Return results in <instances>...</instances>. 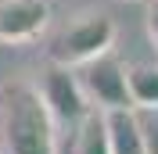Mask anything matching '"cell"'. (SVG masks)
Returning a JSON list of instances; mask_svg holds the SVG:
<instances>
[{
  "label": "cell",
  "mask_w": 158,
  "mask_h": 154,
  "mask_svg": "<svg viewBox=\"0 0 158 154\" xmlns=\"http://www.w3.org/2000/svg\"><path fill=\"white\" fill-rule=\"evenodd\" d=\"M50 22L47 0H0V43H29Z\"/></svg>",
  "instance_id": "5b68a950"
},
{
  "label": "cell",
  "mask_w": 158,
  "mask_h": 154,
  "mask_svg": "<svg viewBox=\"0 0 158 154\" xmlns=\"http://www.w3.org/2000/svg\"><path fill=\"white\" fill-rule=\"evenodd\" d=\"M108 133H111V154H148L144 133H140L137 111H108Z\"/></svg>",
  "instance_id": "ba28073f"
},
{
  "label": "cell",
  "mask_w": 158,
  "mask_h": 154,
  "mask_svg": "<svg viewBox=\"0 0 158 154\" xmlns=\"http://www.w3.org/2000/svg\"><path fill=\"white\" fill-rule=\"evenodd\" d=\"M111 43H115V22L111 18H104V14H76L50 39V61L76 68L83 61L111 50Z\"/></svg>",
  "instance_id": "7a4b0ae2"
},
{
  "label": "cell",
  "mask_w": 158,
  "mask_h": 154,
  "mask_svg": "<svg viewBox=\"0 0 158 154\" xmlns=\"http://www.w3.org/2000/svg\"><path fill=\"white\" fill-rule=\"evenodd\" d=\"M76 79L83 86V97H86L90 107H97V111H126V107H133L129 86H126V61L115 58L111 50L76 65Z\"/></svg>",
  "instance_id": "3957f363"
},
{
  "label": "cell",
  "mask_w": 158,
  "mask_h": 154,
  "mask_svg": "<svg viewBox=\"0 0 158 154\" xmlns=\"http://www.w3.org/2000/svg\"><path fill=\"white\" fill-rule=\"evenodd\" d=\"M72 154H111V133H108V111L90 107L76 122V144Z\"/></svg>",
  "instance_id": "8992f818"
},
{
  "label": "cell",
  "mask_w": 158,
  "mask_h": 154,
  "mask_svg": "<svg viewBox=\"0 0 158 154\" xmlns=\"http://www.w3.org/2000/svg\"><path fill=\"white\" fill-rule=\"evenodd\" d=\"M54 129L36 83L11 79L0 86V154H58Z\"/></svg>",
  "instance_id": "6da1fadb"
},
{
  "label": "cell",
  "mask_w": 158,
  "mask_h": 154,
  "mask_svg": "<svg viewBox=\"0 0 158 154\" xmlns=\"http://www.w3.org/2000/svg\"><path fill=\"white\" fill-rule=\"evenodd\" d=\"M36 86H40V97H43V104H47V111L54 115L58 125H76L90 111L86 97H83V86L76 79V68H69V65L50 61Z\"/></svg>",
  "instance_id": "277c9868"
},
{
  "label": "cell",
  "mask_w": 158,
  "mask_h": 154,
  "mask_svg": "<svg viewBox=\"0 0 158 154\" xmlns=\"http://www.w3.org/2000/svg\"><path fill=\"white\" fill-rule=\"evenodd\" d=\"M126 86L133 107H158V54L151 61H126Z\"/></svg>",
  "instance_id": "52a82bcc"
},
{
  "label": "cell",
  "mask_w": 158,
  "mask_h": 154,
  "mask_svg": "<svg viewBox=\"0 0 158 154\" xmlns=\"http://www.w3.org/2000/svg\"><path fill=\"white\" fill-rule=\"evenodd\" d=\"M144 22H148L151 47H155V54H158V0H144Z\"/></svg>",
  "instance_id": "9c48e42d"
}]
</instances>
